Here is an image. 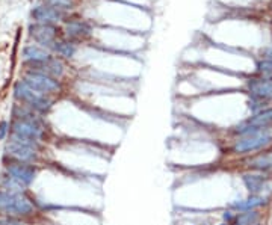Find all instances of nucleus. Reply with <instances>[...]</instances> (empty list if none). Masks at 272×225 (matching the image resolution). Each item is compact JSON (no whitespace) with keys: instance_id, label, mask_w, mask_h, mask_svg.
I'll return each mask as SVG.
<instances>
[{"instance_id":"1","label":"nucleus","mask_w":272,"mask_h":225,"mask_svg":"<svg viewBox=\"0 0 272 225\" xmlns=\"http://www.w3.org/2000/svg\"><path fill=\"white\" fill-rule=\"evenodd\" d=\"M0 212L8 216H27L33 212L32 202L22 194L0 190Z\"/></svg>"},{"instance_id":"2","label":"nucleus","mask_w":272,"mask_h":225,"mask_svg":"<svg viewBox=\"0 0 272 225\" xmlns=\"http://www.w3.org/2000/svg\"><path fill=\"white\" fill-rule=\"evenodd\" d=\"M272 141V130L265 127V129H256L254 132L242 136L233 145V153L236 154H245V153H252L262 150Z\"/></svg>"},{"instance_id":"3","label":"nucleus","mask_w":272,"mask_h":225,"mask_svg":"<svg viewBox=\"0 0 272 225\" xmlns=\"http://www.w3.org/2000/svg\"><path fill=\"white\" fill-rule=\"evenodd\" d=\"M14 92H15V97L18 100H22L25 101L26 105H29L32 109H36V111H40V112H44L50 108V100L38 92V91H35L32 90L30 86L27 83H25L23 80L22 82H17L15 86H14Z\"/></svg>"},{"instance_id":"4","label":"nucleus","mask_w":272,"mask_h":225,"mask_svg":"<svg viewBox=\"0 0 272 225\" xmlns=\"http://www.w3.org/2000/svg\"><path fill=\"white\" fill-rule=\"evenodd\" d=\"M30 116L32 115L18 118L12 126V135L38 142L40 137L43 136V129H41V124L38 123V121H36L35 118H30Z\"/></svg>"},{"instance_id":"5","label":"nucleus","mask_w":272,"mask_h":225,"mask_svg":"<svg viewBox=\"0 0 272 225\" xmlns=\"http://www.w3.org/2000/svg\"><path fill=\"white\" fill-rule=\"evenodd\" d=\"M25 83H27L32 90L38 91L41 94H51V92H56L61 85L58 83V80H54L53 77L50 76H46V74H41V73H27L23 79Z\"/></svg>"},{"instance_id":"6","label":"nucleus","mask_w":272,"mask_h":225,"mask_svg":"<svg viewBox=\"0 0 272 225\" xmlns=\"http://www.w3.org/2000/svg\"><path fill=\"white\" fill-rule=\"evenodd\" d=\"M30 37L41 45L53 47V44L56 43L58 37V29L53 24H44V23H35L29 27Z\"/></svg>"},{"instance_id":"7","label":"nucleus","mask_w":272,"mask_h":225,"mask_svg":"<svg viewBox=\"0 0 272 225\" xmlns=\"http://www.w3.org/2000/svg\"><path fill=\"white\" fill-rule=\"evenodd\" d=\"M5 151L8 156L14 158L17 162H23V163H29V162H35L36 160V150L20 144V142H15V141H9L5 147Z\"/></svg>"},{"instance_id":"8","label":"nucleus","mask_w":272,"mask_h":225,"mask_svg":"<svg viewBox=\"0 0 272 225\" xmlns=\"http://www.w3.org/2000/svg\"><path fill=\"white\" fill-rule=\"evenodd\" d=\"M8 176L15 179L17 181H20L23 186H29L35 180V169L23 162H15L6 166Z\"/></svg>"},{"instance_id":"9","label":"nucleus","mask_w":272,"mask_h":225,"mask_svg":"<svg viewBox=\"0 0 272 225\" xmlns=\"http://www.w3.org/2000/svg\"><path fill=\"white\" fill-rule=\"evenodd\" d=\"M248 90L252 98L269 101L272 100V80L268 79H252L248 83Z\"/></svg>"},{"instance_id":"10","label":"nucleus","mask_w":272,"mask_h":225,"mask_svg":"<svg viewBox=\"0 0 272 225\" xmlns=\"http://www.w3.org/2000/svg\"><path fill=\"white\" fill-rule=\"evenodd\" d=\"M32 17L36 20V23L53 24L62 19V12L50 5H46V6H36L32 11Z\"/></svg>"},{"instance_id":"11","label":"nucleus","mask_w":272,"mask_h":225,"mask_svg":"<svg viewBox=\"0 0 272 225\" xmlns=\"http://www.w3.org/2000/svg\"><path fill=\"white\" fill-rule=\"evenodd\" d=\"M33 73H41L50 77H59L64 73V65L58 59H50L47 62H40V64H30Z\"/></svg>"},{"instance_id":"12","label":"nucleus","mask_w":272,"mask_h":225,"mask_svg":"<svg viewBox=\"0 0 272 225\" xmlns=\"http://www.w3.org/2000/svg\"><path fill=\"white\" fill-rule=\"evenodd\" d=\"M91 32H93L91 26L86 22H82V20L68 22L67 26H65V33H67V37L71 38V40H83V38L91 35Z\"/></svg>"},{"instance_id":"13","label":"nucleus","mask_w":272,"mask_h":225,"mask_svg":"<svg viewBox=\"0 0 272 225\" xmlns=\"http://www.w3.org/2000/svg\"><path fill=\"white\" fill-rule=\"evenodd\" d=\"M23 59L29 64H40V62H47L51 59L49 51H46L43 47L38 45H27L23 48Z\"/></svg>"},{"instance_id":"14","label":"nucleus","mask_w":272,"mask_h":225,"mask_svg":"<svg viewBox=\"0 0 272 225\" xmlns=\"http://www.w3.org/2000/svg\"><path fill=\"white\" fill-rule=\"evenodd\" d=\"M242 181H244L245 187L249 190L251 195H257L260 190H263V187L268 183L266 177L262 174H244Z\"/></svg>"},{"instance_id":"15","label":"nucleus","mask_w":272,"mask_h":225,"mask_svg":"<svg viewBox=\"0 0 272 225\" xmlns=\"http://www.w3.org/2000/svg\"><path fill=\"white\" fill-rule=\"evenodd\" d=\"M247 165L249 168L259 169V171H268L272 168V151L268 153H260L257 156H254L249 160H247Z\"/></svg>"},{"instance_id":"16","label":"nucleus","mask_w":272,"mask_h":225,"mask_svg":"<svg viewBox=\"0 0 272 225\" xmlns=\"http://www.w3.org/2000/svg\"><path fill=\"white\" fill-rule=\"evenodd\" d=\"M248 124L252 126V127H257V129L269 127L272 124V108L265 109V111H260V112H257L254 116H251L249 121H248Z\"/></svg>"},{"instance_id":"17","label":"nucleus","mask_w":272,"mask_h":225,"mask_svg":"<svg viewBox=\"0 0 272 225\" xmlns=\"http://www.w3.org/2000/svg\"><path fill=\"white\" fill-rule=\"evenodd\" d=\"M265 204V198L260 197V195H251L249 198L241 201V202H234L233 207L238 210H244V212H248V210H252L256 209V207H260Z\"/></svg>"},{"instance_id":"18","label":"nucleus","mask_w":272,"mask_h":225,"mask_svg":"<svg viewBox=\"0 0 272 225\" xmlns=\"http://www.w3.org/2000/svg\"><path fill=\"white\" fill-rule=\"evenodd\" d=\"M51 48L56 51L59 56H64V58H71L76 53V45L71 41H56Z\"/></svg>"},{"instance_id":"19","label":"nucleus","mask_w":272,"mask_h":225,"mask_svg":"<svg viewBox=\"0 0 272 225\" xmlns=\"http://www.w3.org/2000/svg\"><path fill=\"white\" fill-rule=\"evenodd\" d=\"M0 184H2V187L5 190H8V192H15V194H22L25 189V186L20 181H17L11 176H5L2 179V181H0Z\"/></svg>"},{"instance_id":"20","label":"nucleus","mask_w":272,"mask_h":225,"mask_svg":"<svg viewBox=\"0 0 272 225\" xmlns=\"http://www.w3.org/2000/svg\"><path fill=\"white\" fill-rule=\"evenodd\" d=\"M259 219V215L252 210H248L245 213H241L239 216H236V221L234 224L236 225H251V224H256Z\"/></svg>"},{"instance_id":"21","label":"nucleus","mask_w":272,"mask_h":225,"mask_svg":"<svg viewBox=\"0 0 272 225\" xmlns=\"http://www.w3.org/2000/svg\"><path fill=\"white\" fill-rule=\"evenodd\" d=\"M257 71L263 79L272 80V59H263L257 64Z\"/></svg>"},{"instance_id":"22","label":"nucleus","mask_w":272,"mask_h":225,"mask_svg":"<svg viewBox=\"0 0 272 225\" xmlns=\"http://www.w3.org/2000/svg\"><path fill=\"white\" fill-rule=\"evenodd\" d=\"M47 2H49L50 6L56 8L59 11H62V9H71L73 5H74V2H73V0H47Z\"/></svg>"},{"instance_id":"23","label":"nucleus","mask_w":272,"mask_h":225,"mask_svg":"<svg viewBox=\"0 0 272 225\" xmlns=\"http://www.w3.org/2000/svg\"><path fill=\"white\" fill-rule=\"evenodd\" d=\"M0 225H25V224L15 218H2L0 219Z\"/></svg>"},{"instance_id":"24","label":"nucleus","mask_w":272,"mask_h":225,"mask_svg":"<svg viewBox=\"0 0 272 225\" xmlns=\"http://www.w3.org/2000/svg\"><path fill=\"white\" fill-rule=\"evenodd\" d=\"M6 133H8V123L6 121H2V123H0V141L6 136Z\"/></svg>"},{"instance_id":"25","label":"nucleus","mask_w":272,"mask_h":225,"mask_svg":"<svg viewBox=\"0 0 272 225\" xmlns=\"http://www.w3.org/2000/svg\"><path fill=\"white\" fill-rule=\"evenodd\" d=\"M251 225H259V222H256V224H251Z\"/></svg>"}]
</instances>
